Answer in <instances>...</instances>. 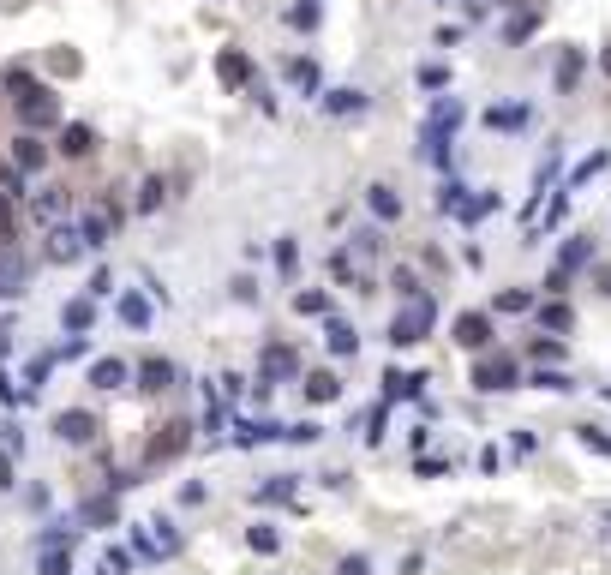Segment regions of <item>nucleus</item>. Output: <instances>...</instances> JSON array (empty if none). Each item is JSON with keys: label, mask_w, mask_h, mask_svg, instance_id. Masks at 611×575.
Listing matches in <instances>:
<instances>
[{"label": "nucleus", "mask_w": 611, "mask_h": 575, "mask_svg": "<svg viewBox=\"0 0 611 575\" xmlns=\"http://www.w3.org/2000/svg\"><path fill=\"white\" fill-rule=\"evenodd\" d=\"M12 114H18V132H54L60 120H66V108H60V96H54V84H30L24 96H12Z\"/></svg>", "instance_id": "obj_1"}, {"label": "nucleus", "mask_w": 611, "mask_h": 575, "mask_svg": "<svg viewBox=\"0 0 611 575\" xmlns=\"http://www.w3.org/2000/svg\"><path fill=\"white\" fill-rule=\"evenodd\" d=\"M432 324H438V300H432V294L402 300L396 318H390V348H420V342L432 336Z\"/></svg>", "instance_id": "obj_2"}, {"label": "nucleus", "mask_w": 611, "mask_h": 575, "mask_svg": "<svg viewBox=\"0 0 611 575\" xmlns=\"http://www.w3.org/2000/svg\"><path fill=\"white\" fill-rule=\"evenodd\" d=\"M120 222H126V210H120L114 198H96L90 210H78V222H72V228H78V240H84V252L96 258V252H108V246H114V234H120Z\"/></svg>", "instance_id": "obj_3"}, {"label": "nucleus", "mask_w": 611, "mask_h": 575, "mask_svg": "<svg viewBox=\"0 0 611 575\" xmlns=\"http://www.w3.org/2000/svg\"><path fill=\"white\" fill-rule=\"evenodd\" d=\"M90 252H84V240H78V228L72 222H48L42 228V252H36V264H48V270H72V264H84Z\"/></svg>", "instance_id": "obj_4"}, {"label": "nucleus", "mask_w": 611, "mask_h": 575, "mask_svg": "<svg viewBox=\"0 0 611 575\" xmlns=\"http://www.w3.org/2000/svg\"><path fill=\"white\" fill-rule=\"evenodd\" d=\"M30 276H36V258L24 246H0V300H24L30 294Z\"/></svg>", "instance_id": "obj_5"}, {"label": "nucleus", "mask_w": 611, "mask_h": 575, "mask_svg": "<svg viewBox=\"0 0 611 575\" xmlns=\"http://www.w3.org/2000/svg\"><path fill=\"white\" fill-rule=\"evenodd\" d=\"M6 162L24 174V180H36V174H48V162H54V150L42 144V132H18L12 138V150H6Z\"/></svg>", "instance_id": "obj_6"}, {"label": "nucleus", "mask_w": 611, "mask_h": 575, "mask_svg": "<svg viewBox=\"0 0 611 575\" xmlns=\"http://www.w3.org/2000/svg\"><path fill=\"white\" fill-rule=\"evenodd\" d=\"M24 216H36L42 228L48 222H66L72 216V186H36V192H24Z\"/></svg>", "instance_id": "obj_7"}, {"label": "nucleus", "mask_w": 611, "mask_h": 575, "mask_svg": "<svg viewBox=\"0 0 611 575\" xmlns=\"http://www.w3.org/2000/svg\"><path fill=\"white\" fill-rule=\"evenodd\" d=\"M84 384H90L96 396H114V390L132 384V360H120V354H96V360L84 366Z\"/></svg>", "instance_id": "obj_8"}, {"label": "nucleus", "mask_w": 611, "mask_h": 575, "mask_svg": "<svg viewBox=\"0 0 611 575\" xmlns=\"http://www.w3.org/2000/svg\"><path fill=\"white\" fill-rule=\"evenodd\" d=\"M54 438L72 444V450H84V444L102 438V420H96L90 408H60V414H54Z\"/></svg>", "instance_id": "obj_9"}, {"label": "nucleus", "mask_w": 611, "mask_h": 575, "mask_svg": "<svg viewBox=\"0 0 611 575\" xmlns=\"http://www.w3.org/2000/svg\"><path fill=\"white\" fill-rule=\"evenodd\" d=\"M54 132H60V138L48 144L54 156H66V162H84V156H96V126H90V120H60Z\"/></svg>", "instance_id": "obj_10"}, {"label": "nucleus", "mask_w": 611, "mask_h": 575, "mask_svg": "<svg viewBox=\"0 0 611 575\" xmlns=\"http://www.w3.org/2000/svg\"><path fill=\"white\" fill-rule=\"evenodd\" d=\"M132 384H138L144 396H162V390H174V384H180V366H174L168 354H144V360L132 366Z\"/></svg>", "instance_id": "obj_11"}, {"label": "nucleus", "mask_w": 611, "mask_h": 575, "mask_svg": "<svg viewBox=\"0 0 611 575\" xmlns=\"http://www.w3.org/2000/svg\"><path fill=\"white\" fill-rule=\"evenodd\" d=\"M114 318L144 336V330L156 324V306H150V294H138V288H114Z\"/></svg>", "instance_id": "obj_12"}, {"label": "nucleus", "mask_w": 611, "mask_h": 575, "mask_svg": "<svg viewBox=\"0 0 611 575\" xmlns=\"http://www.w3.org/2000/svg\"><path fill=\"white\" fill-rule=\"evenodd\" d=\"M186 444H192V426H186V420H168V426H156V438H150L144 462H150V468H156V462H174Z\"/></svg>", "instance_id": "obj_13"}, {"label": "nucleus", "mask_w": 611, "mask_h": 575, "mask_svg": "<svg viewBox=\"0 0 611 575\" xmlns=\"http://www.w3.org/2000/svg\"><path fill=\"white\" fill-rule=\"evenodd\" d=\"M114 522H120V492H108V486H102L96 498H84V504H78V528H114Z\"/></svg>", "instance_id": "obj_14"}, {"label": "nucleus", "mask_w": 611, "mask_h": 575, "mask_svg": "<svg viewBox=\"0 0 611 575\" xmlns=\"http://www.w3.org/2000/svg\"><path fill=\"white\" fill-rule=\"evenodd\" d=\"M216 78H222L228 90H252V84H258V78H252V60H246L240 48H222V54H216Z\"/></svg>", "instance_id": "obj_15"}, {"label": "nucleus", "mask_w": 611, "mask_h": 575, "mask_svg": "<svg viewBox=\"0 0 611 575\" xmlns=\"http://www.w3.org/2000/svg\"><path fill=\"white\" fill-rule=\"evenodd\" d=\"M366 210L378 216V228H396V222H402V192L378 180V186H366Z\"/></svg>", "instance_id": "obj_16"}, {"label": "nucleus", "mask_w": 611, "mask_h": 575, "mask_svg": "<svg viewBox=\"0 0 611 575\" xmlns=\"http://www.w3.org/2000/svg\"><path fill=\"white\" fill-rule=\"evenodd\" d=\"M60 330H66V336H90V330H96V300H90V294H72V300L60 306Z\"/></svg>", "instance_id": "obj_17"}, {"label": "nucleus", "mask_w": 611, "mask_h": 575, "mask_svg": "<svg viewBox=\"0 0 611 575\" xmlns=\"http://www.w3.org/2000/svg\"><path fill=\"white\" fill-rule=\"evenodd\" d=\"M474 390H516V360H480L474 366Z\"/></svg>", "instance_id": "obj_18"}, {"label": "nucleus", "mask_w": 611, "mask_h": 575, "mask_svg": "<svg viewBox=\"0 0 611 575\" xmlns=\"http://www.w3.org/2000/svg\"><path fill=\"white\" fill-rule=\"evenodd\" d=\"M456 342L462 348H486L492 342V312H462L456 318Z\"/></svg>", "instance_id": "obj_19"}, {"label": "nucleus", "mask_w": 611, "mask_h": 575, "mask_svg": "<svg viewBox=\"0 0 611 575\" xmlns=\"http://www.w3.org/2000/svg\"><path fill=\"white\" fill-rule=\"evenodd\" d=\"M318 96H324V114H366V90H354V84H336Z\"/></svg>", "instance_id": "obj_20"}, {"label": "nucleus", "mask_w": 611, "mask_h": 575, "mask_svg": "<svg viewBox=\"0 0 611 575\" xmlns=\"http://www.w3.org/2000/svg\"><path fill=\"white\" fill-rule=\"evenodd\" d=\"M162 204H168V180H162V174H144V180H138V198H132V210H138V216H156Z\"/></svg>", "instance_id": "obj_21"}, {"label": "nucleus", "mask_w": 611, "mask_h": 575, "mask_svg": "<svg viewBox=\"0 0 611 575\" xmlns=\"http://www.w3.org/2000/svg\"><path fill=\"white\" fill-rule=\"evenodd\" d=\"M588 264H594V234H570V246L558 252V270L576 276V270H588Z\"/></svg>", "instance_id": "obj_22"}, {"label": "nucleus", "mask_w": 611, "mask_h": 575, "mask_svg": "<svg viewBox=\"0 0 611 575\" xmlns=\"http://www.w3.org/2000/svg\"><path fill=\"white\" fill-rule=\"evenodd\" d=\"M78 534H84V528H78V516H60V522H48V528L36 534V552H48V546H66V552H72V546H78Z\"/></svg>", "instance_id": "obj_23"}, {"label": "nucleus", "mask_w": 611, "mask_h": 575, "mask_svg": "<svg viewBox=\"0 0 611 575\" xmlns=\"http://www.w3.org/2000/svg\"><path fill=\"white\" fill-rule=\"evenodd\" d=\"M288 84H294L300 96H318V90H324V72H318V60H288Z\"/></svg>", "instance_id": "obj_24"}, {"label": "nucleus", "mask_w": 611, "mask_h": 575, "mask_svg": "<svg viewBox=\"0 0 611 575\" xmlns=\"http://www.w3.org/2000/svg\"><path fill=\"white\" fill-rule=\"evenodd\" d=\"M420 372H384V402H414L420 396Z\"/></svg>", "instance_id": "obj_25"}, {"label": "nucleus", "mask_w": 611, "mask_h": 575, "mask_svg": "<svg viewBox=\"0 0 611 575\" xmlns=\"http://www.w3.org/2000/svg\"><path fill=\"white\" fill-rule=\"evenodd\" d=\"M486 126H492V132H516V126H528V102H504V108H486Z\"/></svg>", "instance_id": "obj_26"}, {"label": "nucleus", "mask_w": 611, "mask_h": 575, "mask_svg": "<svg viewBox=\"0 0 611 575\" xmlns=\"http://www.w3.org/2000/svg\"><path fill=\"white\" fill-rule=\"evenodd\" d=\"M18 228H24V204L0 198V246H18Z\"/></svg>", "instance_id": "obj_27"}, {"label": "nucleus", "mask_w": 611, "mask_h": 575, "mask_svg": "<svg viewBox=\"0 0 611 575\" xmlns=\"http://www.w3.org/2000/svg\"><path fill=\"white\" fill-rule=\"evenodd\" d=\"M582 66H588V54H582V48H570V54L558 60V90H564V96L582 84Z\"/></svg>", "instance_id": "obj_28"}, {"label": "nucleus", "mask_w": 611, "mask_h": 575, "mask_svg": "<svg viewBox=\"0 0 611 575\" xmlns=\"http://www.w3.org/2000/svg\"><path fill=\"white\" fill-rule=\"evenodd\" d=\"M276 270H282V282H294V276H300V240H294V234H282V240H276Z\"/></svg>", "instance_id": "obj_29"}, {"label": "nucleus", "mask_w": 611, "mask_h": 575, "mask_svg": "<svg viewBox=\"0 0 611 575\" xmlns=\"http://www.w3.org/2000/svg\"><path fill=\"white\" fill-rule=\"evenodd\" d=\"M324 336H330V354H342V360H348V354H360V336H354V324L330 318V330H324Z\"/></svg>", "instance_id": "obj_30"}, {"label": "nucleus", "mask_w": 611, "mask_h": 575, "mask_svg": "<svg viewBox=\"0 0 611 575\" xmlns=\"http://www.w3.org/2000/svg\"><path fill=\"white\" fill-rule=\"evenodd\" d=\"M294 312H300V318H324V312H330V294H324V288H300V294H294Z\"/></svg>", "instance_id": "obj_31"}, {"label": "nucleus", "mask_w": 611, "mask_h": 575, "mask_svg": "<svg viewBox=\"0 0 611 575\" xmlns=\"http://www.w3.org/2000/svg\"><path fill=\"white\" fill-rule=\"evenodd\" d=\"M36 575H72V552H66V546L36 552Z\"/></svg>", "instance_id": "obj_32"}, {"label": "nucleus", "mask_w": 611, "mask_h": 575, "mask_svg": "<svg viewBox=\"0 0 611 575\" xmlns=\"http://www.w3.org/2000/svg\"><path fill=\"white\" fill-rule=\"evenodd\" d=\"M462 204H468V186H462V180H444V186H438V210H444V216H462Z\"/></svg>", "instance_id": "obj_33"}, {"label": "nucleus", "mask_w": 611, "mask_h": 575, "mask_svg": "<svg viewBox=\"0 0 611 575\" xmlns=\"http://www.w3.org/2000/svg\"><path fill=\"white\" fill-rule=\"evenodd\" d=\"M540 324H546V330H552V336H564V330H570V324H576V312H570V306H564V300H552V306H540Z\"/></svg>", "instance_id": "obj_34"}, {"label": "nucleus", "mask_w": 611, "mask_h": 575, "mask_svg": "<svg viewBox=\"0 0 611 575\" xmlns=\"http://www.w3.org/2000/svg\"><path fill=\"white\" fill-rule=\"evenodd\" d=\"M306 396H312V402H336V396H342L336 372H312V378H306Z\"/></svg>", "instance_id": "obj_35"}, {"label": "nucleus", "mask_w": 611, "mask_h": 575, "mask_svg": "<svg viewBox=\"0 0 611 575\" xmlns=\"http://www.w3.org/2000/svg\"><path fill=\"white\" fill-rule=\"evenodd\" d=\"M24 192H30V180H24V174L0 156V198H18V204H24Z\"/></svg>", "instance_id": "obj_36"}, {"label": "nucleus", "mask_w": 611, "mask_h": 575, "mask_svg": "<svg viewBox=\"0 0 611 575\" xmlns=\"http://www.w3.org/2000/svg\"><path fill=\"white\" fill-rule=\"evenodd\" d=\"M84 294H90V300H114V270H108V264H96V270H90V282H84Z\"/></svg>", "instance_id": "obj_37"}, {"label": "nucleus", "mask_w": 611, "mask_h": 575, "mask_svg": "<svg viewBox=\"0 0 611 575\" xmlns=\"http://www.w3.org/2000/svg\"><path fill=\"white\" fill-rule=\"evenodd\" d=\"M318 18H324V6H318V0H300V6H288V24H294V30H318Z\"/></svg>", "instance_id": "obj_38"}, {"label": "nucleus", "mask_w": 611, "mask_h": 575, "mask_svg": "<svg viewBox=\"0 0 611 575\" xmlns=\"http://www.w3.org/2000/svg\"><path fill=\"white\" fill-rule=\"evenodd\" d=\"M528 306H534V294H528V288H504V294L492 300V312H528Z\"/></svg>", "instance_id": "obj_39"}, {"label": "nucleus", "mask_w": 611, "mask_h": 575, "mask_svg": "<svg viewBox=\"0 0 611 575\" xmlns=\"http://www.w3.org/2000/svg\"><path fill=\"white\" fill-rule=\"evenodd\" d=\"M534 390H552V396H570V390H576V378H564V372H546V366H540V372H534Z\"/></svg>", "instance_id": "obj_40"}, {"label": "nucleus", "mask_w": 611, "mask_h": 575, "mask_svg": "<svg viewBox=\"0 0 611 575\" xmlns=\"http://www.w3.org/2000/svg\"><path fill=\"white\" fill-rule=\"evenodd\" d=\"M282 498H294V480H288V474H276V480L258 486V504H282Z\"/></svg>", "instance_id": "obj_41"}, {"label": "nucleus", "mask_w": 611, "mask_h": 575, "mask_svg": "<svg viewBox=\"0 0 611 575\" xmlns=\"http://www.w3.org/2000/svg\"><path fill=\"white\" fill-rule=\"evenodd\" d=\"M282 438H288V444H318L324 426H318V420H300V426H282Z\"/></svg>", "instance_id": "obj_42"}, {"label": "nucleus", "mask_w": 611, "mask_h": 575, "mask_svg": "<svg viewBox=\"0 0 611 575\" xmlns=\"http://www.w3.org/2000/svg\"><path fill=\"white\" fill-rule=\"evenodd\" d=\"M132 570V552H126V546H108V552H102V575H126Z\"/></svg>", "instance_id": "obj_43"}, {"label": "nucleus", "mask_w": 611, "mask_h": 575, "mask_svg": "<svg viewBox=\"0 0 611 575\" xmlns=\"http://www.w3.org/2000/svg\"><path fill=\"white\" fill-rule=\"evenodd\" d=\"M390 282H396V294H402V300H414V294H426V288H420V276H414L408 264H396V276H390Z\"/></svg>", "instance_id": "obj_44"}, {"label": "nucleus", "mask_w": 611, "mask_h": 575, "mask_svg": "<svg viewBox=\"0 0 611 575\" xmlns=\"http://www.w3.org/2000/svg\"><path fill=\"white\" fill-rule=\"evenodd\" d=\"M246 546H252V552H276V546H282V534H276V528H264V522H258V528H252V534H246Z\"/></svg>", "instance_id": "obj_45"}, {"label": "nucleus", "mask_w": 611, "mask_h": 575, "mask_svg": "<svg viewBox=\"0 0 611 575\" xmlns=\"http://www.w3.org/2000/svg\"><path fill=\"white\" fill-rule=\"evenodd\" d=\"M444 84H450V66H438V60L420 66V90H444Z\"/></svg>", "instance_id": "obj_46"}, {"label": "nucleus", "mask_w": 611, "mask_h": 575, "mask_svg": "<svg viewBox=\"0 0 611 575\" xmlns=\"http://www.w3.org/2000/svg\"><path fill=\"white\" fill-rule=\"evenodd\" d=\"M348 246H354V252H366V258H372V252H378V246H384V240H378V228H354V234H348Z\"/></svg>", "instance_id": "obj_47"}, {"label": "nucleus", "mask_w": 611, "mask_h": 575, "mask_svg": "<svg viewBox=\"0 0 611 575\" xmlns=\"http://www.w3.org/2000/svg\"><path fill=\"white\" fill-rule=\"evenodd\" d=\"M0 408H24V402H18V378H12L6 366H0Z\"/></svg>", "instance_id": "obj_48"}, {"label": "nucleus", "mask_w": 611, "mask_h": 575, "mask_svg": "<svg viewBox=\"0 0 611 575\" xmlns=\"http://www.w3.org/2000/svg\"><path fill=\"white\" fill-rule=\"evenodd\" d=\"M48 66H54V72H66V78H72V72H78V54H72V48H54V54H48Z\"/></svg>", "instance_id": "obj_49"}, {"label": "nucleus", "mask_w": 611, "mask_h": 575, "mask_svg": "<svg viewBox=\"0 0 611 575\" xmlns=\"http://www.w3.org/2000/svg\"><path fill=\"white\" fill-rule=\"evenodd\" d=\"M582 444H588V450H600V456H611V438L600 432V426H582Z\"/></svg>", "instance_id": "obj_50"}, {"label": "nucleus", "mask_w": 611, "mask_h": 575, "mask_svg": "<svg viewBox=\"0 0 611 575\" xmlns=\"http://www.w3.org/2000/svg\"><path fill=\"white\" fill-rule=\"evenodd\" d=\"M534 360H564V342H546V336H540V342H534Z\"/></svg>", "instance_id": "obj_51"}, {"label": "nucleus", "mask_w": 611, "mask_h": 575, "mask_svg": "<svg viewBox=\"0 0 611 575\" xmlns=\"http://www.w3.org/2000/svg\"><path fill=\"white\" fill-rule=\"evenodd\" d=\"M234 300H258V282L252 276H234Z\"/></svg>", "instance_id": "obj_52"}, {"label": "nucleus", "mask_w": 611, "mask_h": 575, "mask_svg": "<svg viewBox=\"0 0 611 575\" xmlns=\"http://www.w3.org/2000/svg\"><path fill=\"white\" fill-rule=\"evenodd\" d=\"M336 575H372V558H342V570Z\"/></svg>", "instance_id": "obj_53"}, {"label": "nucleus", "mask_w": 611, "mask_h": 575, "mask_svg": "<svg viewBox=\"0 0 611 575\" xmlns=\"http://www.w3.org/2000/svg\"><path fill=\"white\" fill-rule=\"evenodd\" d=\"M600 522H606V534H611V510H600Z\"/></svg>", "instance_id": "obj_54"}, {"label": "nucleus", "mask_w": 611, "mask_h": 575, "mask_svg": "<svg viewBox=\"0 0 611 575\" xmlns=\"http://www.w3.org/2000/svg\"><path fill=\"white\" fill-rule=\"evenodd\" d=\"M606 402H611V390H606Z\"/></svg>", "instance_id": "obj_55"}]
</instances>
